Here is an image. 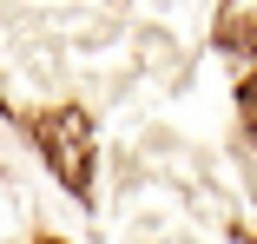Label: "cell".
I'll return each mask as SVG.
<instances>
[{
    "mask_svg": "<svg viewBox=\"0 0 257 244\" xmlns=\"http://www.w3.org/2000/svg\"><path fill=\"white\" fill-rule=\"evenodd\" d=\"M250 244H257V237H250Z\"/></svg>",
    "mask_w": 257,
    "mask_h": 244,
    "instance_id": "5",
    "label": "cell"
},
{
    "mask_svg": "<svg viewBox=\"0 0 257 244\" xmlns=\"http://www.w3.org/2000/svg\"><path fill=\"white\" fill-rule=\"evenodd\" d=\"M27 132L46 152L53 178L73 191V198H86L92 191V112L86 106H46V112H27Z\"/></svg>",
    "mask_w": 257,
    "mask_h": 244,
    "instance_id": "1",
    "label": "cell"
},
{
    "mask_svg": "<svg viewBox=\"0 0 257 244\" xmlns=\"http://www.w3.org/2000/svg\"><path fill=\"white\" fill-rule=\"evenodd\" d=\"M40 244H66V237H40Z\"/></svg>",
    "mask_w": 257,
    "mask_h": 244,
    "instance_id": "4",
    "label": "cell"
},
{
    "mask_svg": "<svg viewBox=\"0 0 257 244\" xmlns=\"http://www.w3.org/2000/svg\"><path fill=\"white\" fill-rule=\"evenodd\" d=\"M237 112H244V126H250V139H257V73L237 79Z\"/></svg>",
    "mask_w": 257,
    "mask_h": 244,
    "instance_id": "3",
    "label": "cell"
},
{
    "mask_svg": "<svg viewBox=\"0 0 257 244\" xmlns=\"http://www.w3.org/2000/svg\"><path fill=\"white\" fill-rule=\"evenodd\" d=\"M211 40L224 46V53H257V14H224Z\"/></svg>",
    "mask_w": 257,
    "mask_h": 244,
    "instance_id": "2",
    "label": "cell"
}]
</instances>
